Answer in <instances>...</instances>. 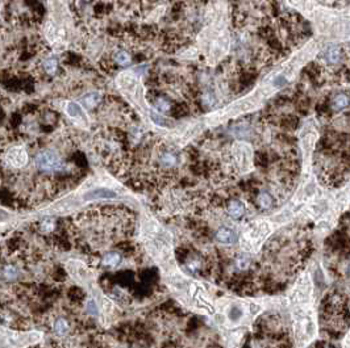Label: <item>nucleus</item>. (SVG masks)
<instances>
[{"label":"nucleus","instance_id":"1a4fd4ad","mask_svg":"<svg viewBox=\"0 0 350 348\" xmlns=\"http://www.w3.org/2000/svg\"><path fill=\"white\" fill-rule=\"evenodd\" d=\"M107 197H115V193L111 192V191L102 189V191H94V192H90L88 195H86L85 199L86 200H94V199H107Z\"/></svg>","mask_w":350,"mask_h":348},{"label":"nucleus","instance_id":"9d476101","mask_svg":"<svg viewBox=\"0 0 350 348\" xmlns=\"http://www.w3.org/2000/svg\"><path fill=\"white\" fill-rule=\"evenodd\" d=\"M341 57V50L338 48H331V49L327 51V59L329 62H337L338 59Z\"/></svg>","mask_w":350,"mask_h":348},{"label":"nucleus","instance_id":"ddd939ff","mask_svg":"<svg viewBox=\"0 0 350 348\" xmlns=\"http://www.w3.org/2000/svg\"><path fill=\"white\" fill-rule=\"evenodd\" d=\"M116 61L119 63H122V65H128L130 61L129 58V55L126 53H124V51H120V53L117 54L116 55Z\"/></svg>","mask_w":350,"mask_h":348},{"label":"nucleus","instance_id":"f257e3e1","mask_svg":"<svg viewBox=\"0 0 350 348\" xmlns=\"http://www.w3.org/2000/svg\"><path fill=\"white\" fill-rule=\"evenodd\" d=\"M323 321L327 329L341 334L348 327V301L341 293H329L323 302Z\"/></svg>","mask_w":350,"mask_h":348},{"label":"nucleus","instance_id":"9b49d317","mask_svg":"<svg viewBox=\"0 0 350 348\" xmlns=\"http://www.w3.org/2000/svg\"><path fill=\"white\" fill-rule=\"evenodd\" d=\"M68 113L71 117H79L82 115V109L78 104H69L68 105Z\"/></svg>","mask_w":350,"mask_h":348},{"label":"nucleus","instance_id":"423d86ee","mask_svg":"<svg viewBox=\"0 0 350 348\" xmlns=\"http://www.w3.org/2000/svg\"><path fill=\"white\" fill-rule=\"evenodd\" d=\"M227 208V213L230 218H233L234 221H240L243 218L245 213H246V209H245V205H244L241 201L238 200H230L225 205Z\"/></svg>","mask_w":350,"mask_h":348},{"label":"nucleus","instance_id":"2eb2a0df","mask_svg":"<svg viewBox=\"0 0 350 348\" xmlns=\"http://www.w3.org/2000/svg\"><path fill=\"white\" fill-rule=\"evenodd\" d=\"M45 68L46 71L50 72V74H53V72L57 70V62L53 61V59H50V61H48V62L45 63Z\"/></svg>","mask_w":350,"mask_h":348},{"label":"nucleus","instance_id":"4468645a","mask_svg":"<svg viewBox=\"0 0 350 348\" xmlns=\"http://www.w3.org/2000/svg\"><path fill=\"white\" fill-rule=\"evenodd\" d=\"M98 101H99V96L98 95H91V96H87L85 99V103L87 107H94Z\"/></svg>","mask_w":350,"mask_h":348},{"label":"nucleus","instance_id":"f8f14e48","mask_svg":"<svg viewBox=\"0 0 350 348\" xmlns=\"http://www.w3.org/2000/svg\"><path fill=\"white\" fill-rule=\"evenodd\" d=\"M311 348H338L336 344H333L332 342H328V340H323V342H317L314 344Z\"/></svg>","mask_w":350,"mask_h":348},{"label":"nucleus","instance_id":"7ed1b4c3","mask_svg":"<svg viewBox=\"0 0 350 348\" xmlns=\"http://www.w3.org/2000/svg\"><path fill=\"white\" fill-rule=\"evenodd\" d=\"M37 168L44 172H57L63 168L62 161L55 152L46 150L36 156Z\"/></svg>","mask_w":350,"mask_h":348},{"label":"nucleus","instance_id":"dca6fc26","mask_svg":"<svg viewBox=\"0 0 350 348\" xmlns=\"http://www.w3.org/2000/svg\"><path fill=\"white\" fill-rule=\"evenodd\" d=\"M5 275H7L8 277H14L15 275H16V269H15V268H12V267H9L8 269L5 271Z\"/></svg>","mask_w":350,"mask_h":348},{"label":"nucleus","instance_id":"39448f33","mask_svg":"<svg viewBox=\"0 0 350 348\" xmlns=\"http://www.w3.org/2000/svg\"><path fill=\"white\" fill-rule=\"evenodd\" d=\"M216 241L221 243V245H236L237 243V234L234 230H232L230 228H220L215 234Z\"/></svg>","mask_w":350,"mask_h":348},{"label":"nucleus","instance_id":"f03ea898","mask_svg":"<svg viewBox=\"0 0 350 348\" xmlns=\"http://www.w3.org/2000/svg\"><path fill=\"white\" fill-rule=\"evenodd\" d=\"M38 332H16L1 329L0 330V348H23L36 343L40 339Z\"/></svg>","mask_w":350,"mask_h":348},{"label":"nucleus","instance_id":"6e6552de","mask_svg":"<svg viewBox=\"0 0 350 348\" xmlns=\"http://www.w3.org/2000/svg\"><path fill=\"white\" fill-rule=\"evenodd\" d=\"M53 330L57 335L63 336V335L69 334V331H70V323H69L68 319H65V318H57L53 325Z\"/></svg>","mask_w":350,"mask_h":348},{"label":"nucleus","instance_id":"20e7f679","mask_svg":"<svg viewBox=\"0 0 350 348\" xmlns=\"http://www.w3.org/2000/svg\"><path fill=\"white\" fill-rule=\"evenodd\" d=\"M5 161L11 167L14 168H23L28 163V152L23 146H16L12 148L7 152Z\"/></svg>","mask_w":350,"mask_h":348},{"label":"nucleus","instance_id":"0eeeda50","mask_svg":"<svg viewBox=\"0 0 350 348\" xmlns=\"http://www.w3.org/2000/svg\"><path fill=\"white\" fill-rule=\"evenodd\" d=\"M100 263L104 267H116L119 264L122 263V254L119 251H111V252H107L105 255H103V258L100 259Z\"/></svg>","mask_w":350,"mask_h":348}]
</instances>
